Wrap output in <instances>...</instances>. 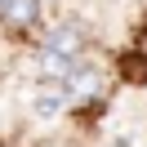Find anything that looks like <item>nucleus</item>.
<instances>
[{
    "label": "nucleus",
    "instance_id": "obj_1",
    "mask_svg": "<svg viewBox=\"0 0 147 147\" xmlns=\"http://www.w3.org/2000/svg\"><path fill=\"white\" fill-rule=\"evenodd\" d=\"M85 58H89V31L76 18L45 22V31L36 36V71H40V80H63Z\"/></svg>",
    "mask_w": 147,
    "mask_h": 147
},
{
    "label": "nucleus",
    "instance_id": "obj_2",
    "mask_svg": "<svg viewBox=\"0 0 147 147\" xmlns=\"http://www.w3.org/2000/svg\"><path fill=\"white\" fill-rule=\"evenodd\" d=\"M0 31L9 40L36 45L45 31V0H0Z\"/></svg>",
    "mask_w": 147,
    "mask_h": 147
},
{
    "label": "nucleus",
    "instance_id": "obj_3",
    "mask_svg": "<svg viewBox=\"0 0 147 147\" xmlns=\"http://www.w3.org/2000/svg\"><path fill=\"white\" fill-rule=\"evenodd\" d=\"M63 89H67V102H71V107H89V102H98L102 94H107V76L85 58V63H76L71 71L63 76Z\"/></svg>",
    "mask_w": 147,
    "mask_h": 147
},
{
    "label": "nucleus",
    "instance_id": "obj_4",
    "mask_svg": "<svg viewBox=\"0 0 147 147\" xmlns=\"http://www.w3.org/2000/svg\"><path fill=\"white\" fill-rule=\"evenodd\" d=\"M63 107H71V102H67L63 80H40V85H36V98H31V111H36L40 120H54Z\"/></svg>",
    "mask_w": 147,
    "mask_h": 147
}]
</instances>
